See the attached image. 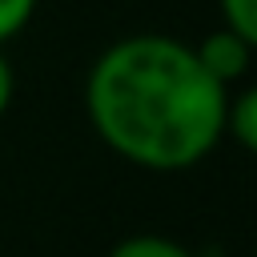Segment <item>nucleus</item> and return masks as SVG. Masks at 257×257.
<instances>
[{
  "instance_id": "1",
  "label": "nucleus",
  "mask_w": 257,
  "mask_h": 257,
  "mask_svg": "<svg viewBox=\"0 0 257 257\" xmlns=\"http://www.w3.org/2000/svg\"><path fill=\"white\" fill-rule=\"evenodd\" d=\"M229 88L217 84L193 44L137 32L108 44L84 80L96 137L124 161L157 173L197 165L225 137Z\"/></svg>"
},
{
  "instance_id": "2",
  "label": "nucleus",
  "mask_w": 257,
  "mask_h": 257,
  "mask_svg": "<svg viewBox=\"0 0 257 257\" xmlns=\"http://www.w3.org/2000/svg\"><path fill=\"white\" fill-rule=\"evenodd\" d=\"M253 44L257 40H249V36H241V32H233V28H217V32H209L201 44H193V52H197V60H201V68L217 80V84H237L245 72H249V64H253Z\"/></svg>"
},
{
  "instance_id": "3",
  "label": "nucleus",
  "mask_w": 257,
  "mask_h": 257,
  "mask_svg": "<svg viewBox=\"0 0 257 257\" xmlns=\"http://www.w3.org/2000/svg\"><path fill=\"white\" fill-rule=\"evenodd\" d=\"M225 133L241 149H257V92L253 88L225 100Z\"/></svg>"
},
{
  "instance_id": "7",
  "label": "nucleus",
  "mask_w": 257,
  "mask_h": 257,
  "mask_svg": "<svg viewBox=\"0 0 257 257\" xmlns=\"http://www.w3.org/2000/svg\"><path fill=\"white\" fill-rule=\"evenodd\" d=\"M12 88H16V80H12V64L0 56V116H4L8 104H12Z\"/></svg>"
},
{
  "instance_id": "5",
  "label": "nucleus",
  "mask_w": 257,
  "mask_h": 257,
  "mask_svg": "<svg viewBox=\"0 0 257 257\" xmlns=\"http://www.w3.org/2000/svg\"><path fill=\"white\" fill-rule=\"evenodd\" d=\"M221 4V20L225 28L257 40V0H217Z\"/></svg>"
},
{
  "instance_id": "6",
  "label": "nucleus",
  "mask_w": 257,
  "mask_h": 257,
  "mask_svg": "<svg viewBox=\"0 0 257 257\" xmlns=\"http://www.w3.org/2000/svg\"><path fill=\"white\" fill-rule=\"evenodd\" d=\"M36 12V0H0V44L12 40Z\"/></svg>"
},
{
  "instance_id": "4",
  "label": "nucleus",
  "mask_w": 257,
  "mask_h": 257,
  "mask_svg": "<svg viewBox=\"0 0 257 257\" xmlns=\"http://www.w3.org/2000/svg\"><path fill=\"white\" fill-rule=\"evenodd\" d=\"M108 257H193L181 241L173 237H161V233H137V237H124L112 245Z\"/></svg>"
}]
</instances>
